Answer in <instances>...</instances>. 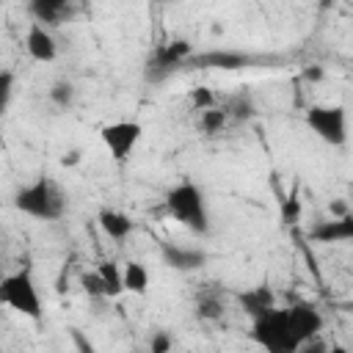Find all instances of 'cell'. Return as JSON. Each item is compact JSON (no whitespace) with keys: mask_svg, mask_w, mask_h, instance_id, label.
Wrapping results in <instances>:
<instances>
[{"mask_svg":"<svg viewBox=\"0 0 353 353\" xmlns=\"http://www.w3.org/2000/svg\"><path fill=\"white\" fill-rule=\"evenodd\" d=\"M323 331V314L314 303L298 301L292 306H276L259 320H251V339L265 353H301L303 345Z\"/></svg>","mask_w":353,"mask_h":353,"instance_id":"obj_1","label":"cell"},{"mask_svg":"<svg viewBox=\"0 0 353 353\" xmlns=\"http://www.w3.org/2000/svg\"><path fill=\"white\" fill-rule=\"evenodd\" d=\"M14 207L17 212L36 218V221H61L69 210V201H66L63 188L52 176L41 174L14 193Z\"/></svg>","mask_w":353,"mask_h":353,"instance_id":"obj_2","label":"cell"},{"mask_svg":"<svg viewBox=\"0 0 353 353\" xmlns=\"http://www.w3.org/2000/svg\"><path fill=\"white\" fill-rule=\"evenodd\" d=\"M165 210L168 215L185 226L188 232L193 234H207L210 232V207H207V196L204 190L190 182V179H182L176 182L168 193H165Z\"/></svg>","mask_w":353,"mask_h":353,"instance_id":"obj_3","label":"cell"},{"mask_svg":"<svg viewBox=\"0 0 353 353\" xmlns=\"http://www.w3.org/2000/svg\"><path fill=\"white\" fill-rule=\"evenodd\" d=\"M0 303L8 306L11 312L28 317V320H39L44 314L41 292H39V284H36L30 268H19V270L3 276V281H0Z\"/></svg>","mask_w":353,"mask_h":353,"instance_id":"obj_4","label":"cell"},{"mask_svg":"<svg viewBox=\"0 0 353 353\" xmlns=\"http://www.w3.org/2000/svg\"><path fill=\"white\" fill-rule=\"evenodd\" d=\"M306 127L328 146H345L350 138L345 105H312L306 110Z\"/></svg>","mask_w":353,"mask_h":353,"instance_id":"obj_5","label":"cell"},{"mask_svg":"<svg viewBox=\"0 0 353 353\" xmlns=\"http://www.w3.org/2000/svg\"><path fill=\"white\" fill-rule=\"evenodd\" d=\"M141 138H143V127L138 121H110V124L99 127V141L116 163L130 160V154L135 152Z\"/></svg>","mask_w":353,"mask_h":353,"instance_id":"obj_6","label":"cell"},{"mask_svg":"<svg viewBox=\"0 0 353 353\" xmlns=\"http://www.w3.org/2000/svg\"><path fill=\"white\" fill-rule=\"evenodd\" d=\"M25 50L36 63H52L58 58V41L50 28L30 22L25 30Z\"/></svg>","mask_w":353,"mask_h":353,"instance_id":"obj_7","label":"cell"},{"mask_svg":"<svg viewBox=\"0 0 353 353\" xmlns=\"http://www.w3.org/2000/svg\"><path fill=\"white\" fill-rule=\"evenodd\" d=\"M309 237L320 245H339V243H353V212L342 218H325L317 221L309 229Z\"/></svg>","mask_w":353,"mask_h":353,"instance_id":"obj_8","label":"cell"},{"mask_svg":"<svg viewBox=\"0 0 353 353\" xmlns=\"http://www.w3.org/2000/svg\"><path fill=\"white\" fill-rule=\"evenodd\" d=\"M190 55V41H185V39H174V41H168V44H160L157 50H154V55H152V61H149V77H165L174 66H179L185 58Z\"/></svg>","mask_w":353,"mask_h":353,"instance_id":"obj_9","label":"cell"},{"mask_svg":"<svg viewBox=\"0 0 353 353\" xmlns=\"http://www.w3.org/2000/svg\"><path fill=\"white\" fill-rule=\"evenodd\" d=\"M28 11H30L33 22H39V25H44L50 30L72 17V6L63 3V0H33L28 6Z\"/></svg>","mask_w":353,"mask_h":353,"instance_id":"obj_10","label":"cell"},{"mask_svg":"<svg viewBox=\"0 0 353 353\" xmlns=\"http://www.w3.org/2000/svg\"><path fill=\"white\" fill-rule=\"evenodd\" d=\"M97 223H99V229H102L110 240H116V243H124V240L135 232V221H132L127 212H121V210H110V207L99 210Z\"/></svg>","mask_w":353,"mask_h":353,"instance_id":"obj_11","label":"cell"},{"mask_svg":"<svg viewBox=\"0 0 353 353\" xmlns=\"http://www.w3.org/2000/svg\"><path fill=\"white\" fill-rule=\"evenodd\" d=\"M240 303H243V309H245V314L251 320H259L262 314H268L270 309H276V295H273V290L268 284H259V287L245 290L240 295Z\"/></svg>","mask_w":353,"mask_h":353,"instance_id":"obj_12","label":"cell"},{"mask_svg":"<svg viewBox=\"0 0 353 353\" xmlns=\"http://www.w3.org/2000/svg\"><path fill=\"white\" fill-rule=\"evenodd\" d=\"M163 259H165V265H171L176 270H196V268H201L207 262L204 251H199V248H182V245H171V243L163 245Z\"/></svg>","mask_w":353,"mask_h":353,"instance_id":"obj_13","label":"cell"},{"mask_svg":"<svg viewBox=\"0 0 353 353\" xmlns=\"http://www.w3.org/2000/svg\"><path fill=\"white\" fill-rule=\"evenodd\" d=\"M121 279H124V292H132V295H141V298L149 292L152 276H149V270H146L143 262H138V259L124 262V268H121Z\"/></svg>","mask_w":353,"mask_h":353,"instance_id":"obj_14","label":"cell"},{"mask_svg":"<svg viewBox=\"0 0 353 353\" xmlns=\"http://www.w3.org/2000/svg\"><path fill=\"white\" fill-rule=\"evenodd\" d=\"M99 276H102V281H105V290H108V298H116V295H121L124 292V279H121V268L116 265V262H110V259H105V262H99L97 268H94Z\"/></svg>","mask_w":353,"mask_h":353,"instance_id":"obj_15","label":"cell"},{"mask_svg":"<svg viewBox=\"0 0 353 353\" xmlns=\"http://www.w3.org/2000/svg\"><path fill=\"white\" fill-rule=\"evenodd\" d=\"M74 97H77V88H74L72 80H55L50 85V102L61 110H69L74 105Z\"/></svg>","mask_w":353,"mask_h":353,"instance_id":"obj_16","label":"cell"},{"mask_svg":"<svg viewBox=\"0 0 353 353\" xmlns=\"http://www.w3.org/2000/svg\"><path fill=\"white\" fill-rule=\"evenodd\" d=\"M226 121H229V110H223V108H210V110H204V113H199V127H201V132H207V135H218L223 127H226Z\"/></svg>","mask_w":353,"mask_h":353,"instance_id":"obj_17","label":"cell"},{"mask_svg":"<svg viewBox=\"0 0 353 353\" xmlns=\"http://www.w3.org/2000/svg\"><path fill=\"white\" fill-rule=\"evenodd\" d=\"M80 287H83V292H85L88 298H108L105 281H102V276H99L97 270L83 273V276H80Z\"/></svg>","mask_w":353,"mask_h":353,"instance_id":"obj_18","label":"cell"},{"mask_svg":"<svg viewBox=\"0 0 353 353\" xmlns=\"http://www.w3.org/2000/svg\"><path fill=\"white\" fill-rule=\"evenodd\" d=\"M188 99H190L193 110H199V113L215 108V94H212L207 85H196V88H190V91H188Z\"/></svg>","mask_w":353,"mask_h":353,"instance_id":"obj_19","label":"cell"},{"mask_svg":"<svg viewBox=\"0 0 353 353\" xmlns=\"http://www.w3.org/2000/svg\"><path fill=\"white\" fill-rule=\"evenodd\" d=\"M11 97H14V72L3 69L0 72V110H8Z\"/></svg>","mask_w":353,"mask_h":353,"instance_id":"obj_20","label":"cell"},{"mask_svg":"<svg viewBox=\"0 0 353 353\" xmlns=\"http://www.w3.org/2000/svg\"><path fill=\"white\" fill-rule=\"evenodd\" d=\"M196 314H199L201 320H218V317L223 314V306H221L218 301H212V298H204V301H199Z\"/></svg>","mask_w":353,"mask_h":353,"instance_id":"obj_21","label":"cell"},{"mask_svg":"<svg viewBox=\"0 0 353 353\" xmlns=\"http://www.w3.org/2000/svg\"><path fill=\"white\" fill-rule=\"evenodd\" d=\"M171 347H174L171 334H165V331H154V334H152V339H149V353H171Z\"/></svg>","mask_w":353,"mask_h":353,"instance_id":"obj_22","label":"cell"},{"mask_svg":"<svg viewBox=\"0 0 353 353\" xmlns=\"http://www.w3.org/2000/svg\"><path fill=\"white\" fill-rule=\"evenodd\" d=\"M80 160H83V152H80V149H72V152H66V154L61 157V165L69 168V165H77Z\"/></svg>","mask_w":353,"mask_h":353,"instance_id":"obj_23","label":"cell"},{"mask_svg":"<svg viewBox=\"0 0 353 353\" xmlns=\"http://www.w3.org/2000/svg\"><path fill=\"white\" fill-rule=\"evenodd\" d=\"M325 350H328V345L317 336V339H312L309 345H303V350H301V353H325Z\"/></svg>","mask_w":353,"mask_h":353,"instance_id":"obj_24","label":"cell"},{"mask_svg":"<svg viewBox=\"0 0 353 353\" xmlns=\"http://www.w3.org/2000/svg\"><path fill=\"white\" fill-rule=\"evenodd\" d=\"M325 353H353V350H350V347H345V345H331Z\"/></svg>","mask_w":353,"mask_h":353,"instance_id":"obj_25","label":"cell"},{"mask_svg":"<svg viewBox=\"0 0 353 353\" xmlns=\"http://www.w3.org/2000/svg\"><path fill=\"white\" fill-rule=\"evenodd\" d=\"M350 312H353V303H350Z\"/></svg>","mask_w":353,"mask_h":353,"instance_id":"obj_26","label":"cell"}]
</instances>
